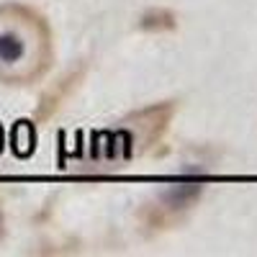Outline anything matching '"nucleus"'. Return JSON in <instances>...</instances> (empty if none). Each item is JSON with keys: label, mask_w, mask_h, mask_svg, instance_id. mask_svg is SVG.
<instances>
[{"label": "nucleus", "mask_w": 257, "mask_h": 257, "mask_svg": "<svg viewBox=\"0 0 257 257\" xmlns=\"http://www.w3.org/2000/svg\"><path fill=\"white\" fill-rule=\"evenodd\" d=\"M54 62V36L44 13L26 3L0 6V82L31 85Z\"/></svg>", "instance_id": "nucleus-1"}, {"label": "nucleus", "mask_w": 257, "mask_h": 257, "mask_svg": "<svg viewBox=\"0 0 257 257\" xmlns=\"http://www.w3.org/2000/svg\"><path fill=\"white\" fill-rule=\"evenodd\" d=\"M175 116V103H155L142 111L128 113L118 126H113L105 134V157L113 162H128L134 157H142L162 142L167 134L170 121Z\"/></svg>", "instance_id": "nucleus-2"}, {"label": "nucleus", "mask_w": 257, "mask_h": 257, "mask_svg": "<svg viewBox=\"0 0 257 257\" xmlns=\"http://www.w3.org/2000/svg\"><path fill=\"white\" fill-rule=\"evenodd\" d=\"M142 31H170L175 29V16L170 11H149L142 16V24H139Z\"/></svg>", "instance_id": "nucleus-3"}, {"label": "nucleus", "mask_w": 257, "mask_h": 257, "mask_svg": "<svg viewBox=\"0 0 257 257\" xmlns=\"http://www.w3.org/2000/svg\"><path fill=\"white\" fill-rule=\"evenodd\" d=\"M0 231H3V211H0Z\"/></svg>", "instance_id": "nucleus-4"}]
</instances>
